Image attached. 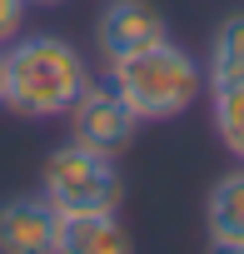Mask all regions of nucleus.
Segmentation results:
<instances>
[{"label": "nucleus", "mask_w": 244, "mask_h": 254, "mask_svg": "<svg viewBox=\"0 0 244 254\" xmlns=\"http://www.w3.org/2000/svg\"><path fill=\"white\" fill-rule=\"evenodd\" d=\"M0 105L20 120H55L75 105V95L90 85L85 55L60 35H15L0 55Z\"/></svg>", "instance_id": "obj_1"}, {"label": "nucleus", "mask_w": 244, "mask_h": 254, "mask_svg": "<svg viewBox=\"0 0 244 254\" xmlns=\"http://www.w3.org/2000/svg\"><path fill=\"white\" fill-rule=\"evenodd\" d=\"M125 110L145 125V120H175L184 115L199 95H204V70L189 50H180L175 40H160L140 55L110 60V80H105Z\"/></svg>", "instance_id": "obj_2"}, {"label": "nucleus", "mask_w": 244, "mask_h": 254, "mask_svg": "<svg viewBox=\"0 0 244 254\" xmlns=\"http://www.w3.org/2000/svg\"><path fill=\"white\" fill-rule=\"evenodd\" d=\"M40 194L55 204V214H105V209H120L125 180L115 170V155H100L70 140L45 155Z\"/></svg>", "instance_id": "obj_3"}, {"label": "nucleus", "mask_w": 244, "mask_h": 254, "mask_svg": "<svg viewBox=\"0 0 244 254\" xmlns=\"http://www.w3.org/2000/svg\"><path fill=\"white\" fill-rule=\"evenodd\" d=\"M65 115H70V140L85 150H100V155H120L140 130V120L125 110V100L110 85H85Z\"/></svg>", "instance_id": "obj_4"}, {"label": "nucleus", "mask_w": 244, "mask_h": 254, "mask_svg": "<svg viewBox=\"0 0 244 254\" xmlns=\"http://www.w3.org/2000/svg\"><path fill=\"white\" fill-rule=\"evenodd\" d=\"M160 40H170V25L150 0H110L95 20V50L105 55V65L125 60V55H140Z\"/></svg>", "instance_id": "obj_5"}, {"label": "nucleus", "mask_w": 244, "mask_h": 254, "mask_svg": "<svg viewBox=\"0 0 244 254\" xmlns=\"http://www.w3.org/2000/svg\"><path fill=\"white\" fill-rule=\"evenodd\" d=\"M60 214L45 194H20L0 204V254H55Z\"/></svg>", "instance_id": "obj_6"}, {"label": "nucleus", "mask_w": 244, "mask_h": 254, "mask_svg": "<svg viewBox=\"0 0 244 254\" xmlns=\"http://www.w3.org/2000/svg\"><path fill=\"white\" fill-rule=\"evenodd\" d=\"M55 254H135V244H130L115 209H105V214H60Z\"/></svg>", "instance_id": "obj_7"}, {"label": "nucleus", "mask_w": 244, "mask_h": 254, "mask_svg": "<svg viewBox=\"0 0 244 254\" xmlns=\"http://www.w3.org/2000/svg\"><path fill=\"white\" fill-rule=\"evenodd\" d=\"M204 229L209 244H244V165L214 180L204 199Z\"/></svg>", "instance_id": "obj_8"}, {"label": "nucleus", "mask_w": 244, "mask_h": 254, "mask_svg": "<svg viewBox=\"0 0 244 254\" xmlns=\"http://www.w3.org/2000/svg\"><path fill=\"white\" fill-rule=\"evenodd\" d=\"M244 75V10L239 15H224L214 40H209V70H204V85H224Z\"/></svg>", "instance_id": "obj_9"}, {"label": "nucleus", "mask_w": 244, "mask_h": 254, "mask_svg": "<svg viewBox=\"0 0 244 254\" xmlns=\"http://www.w3.org/2000/svg\"><path fill=\"white\" fill-rule=\"evenodd\" d=\"M214 90V130H219V145L244 165V75L224 80V85H209Z\"/></svg>", "instance_id": "obj_10"}, {"label": "nucleus", "mask_w": 244, "mask_h": 254, "mask_svg": "<svg viewBox=\"0 0 244 254\" xmlns=\"http://www.w3.org/2000/svg\"><path fill=\"white\" fill-rule=\"evenodd\" d=\"M25 25V0H0V50H5Z\"/></svg>", "instance_id": "obj_11"}, {"label": "nucleus", "mask_w": 244, "mask_h": 254, "mask_svg": "<svg viewBox=\"0 0 244 254\" xmlns=\"http://www.w3.org/2000/svg\"><path fill=\"white\" fill-rule=\"evenodd\" d=\"M209 254H244V244H209Z\"/></svg>", "instance_id": "obj_12"}, {"label": "nucleus", "mask_w": 244, "mask_h": 254, "mask_svg": "<svg viewBox=\"0 0 244 254\" xmlns=\"http://www.w3.org/2000/svg\"><path fill=\"white\" fill-rule=\"evenodd\" d=\"M25 5H65V0H25Z\"/></svg>", "instance_id": "obj_13"}, {"label": "nucleus", "mask_w": 244, "mask_h": 254, "mask_svg": "<svg viewBox=\"0 0 244 254\" xmlns=\"http://www.w3.org/2000/svg\"><path fill=\"white\" fill-rule=\"evenodd\" d=\"M0 80H5V65H0Z\"/></svg>", "instance_id": "obj_14"}]
</instances>
